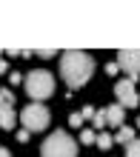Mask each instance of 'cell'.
<instances>
[{"instance_id": "obj_23", "label": "cell", "mask_w": 140, "mask_h": 157, "mask_svg": "<svg viewBox=\"0 0 140 157\" xmlns=\"http://www.w3.org/2000/svg\"><path fill=\"white\" fill-rule=\"evenodd\" d=\"M137 128H140V120H137Z\"/></svg>"}, {"instance_id": "obj_14", "label": "cell", "mask_w": 140, "mask_h": 157, "mask_svg": "<svg viewBox=\"0 0 140 157\" xmlns=\"http://www.w3.org/2000/svg\"><path fill=\"white\" fill-rule=\"evenodd\" d=\"M69 126H72V128H80V132H83V114H80V112L69 114Z\"/></svg>"}, {"instance_id": "obj_15", "label": "cell", "mask_w": 140, "mask_h": 157, "mask_svg": "<svg viewBox=\"0 0 140 157\" xmlns=\"http://www.w3.org/2000/svg\"><path fill=\"white\" fill-rule=\"evenodd\" d=\"M126 157H140V140H132L126 146Z\"/></svg>"}, {"instance_id": "obj_16", "label": "cell", "mask_w": 140, "mask_h": 157, "mask_svg": "<svg viewBox=\"0 0 140 157\" xmlns=\"http://www.w3.org/2000/svg\"><path fill=\"white\" fill-rule=\"evenodd\" d=\"M34 54H37V57H40V60H52L54 54H57V49H37Z\"/></svg>"}, {"instance_id": "obj_8", "label": "cell", "mask_w": 140, "mask_h": 157, "mask_svg": "<svg viewBox=\"0 0 140 157\" xmlns=\"http://www.w3.org/2000/svg\"><path fill=\"white\" fill-rule=\"evenodd\" d=\"M17 126V114L12 106H3L0 103V128H6V132H12V128Z\"/></svg>"}, {"instance_id": "obj_12", "label": "cell", "mask_w": 140, "mask_h": 157, "mask_svg": "<svg viewBox=\"0 0 140 157\" xmlns=\"http://www.w3.org/2000/svg\"><path fill=\"white\" fill-rule=\"evenodd\" d=\"M95 132H103V128L109 126V120H106V109H97V114H95Z\"/></svg>"}, {"instance_id": "obj_17", "label": "cell", "mask_w": 140, "mask_h": 157, "mask_svg": "<svg viewBox=\"0 0 140 157\" xmlns=\"http://www.w3.org/2000/svg\"><path fill=\"white\" fill-rule=\"evenodd\" d=\"M23 80H26V75H20V71H12V75H9V83H12V86H20Z\"/></svg>"}, {"instance_id": "obj_9", "label": "cell", "mask_w": 140, "mask_h": 157, "mask_svg": "<svg viewBox=\"0 0 140 157\" xmlns=\"http://www.w3.org/2000/svg\"><path fill=\"white\" fill-rule=\"evenodd\" d=\"M132 140H137V132L132 126H120L117 128V134H115V143H123V146H129Z\"/></svg>"}, {"instance_id": "obj_5", "label": "cell", "mask_w": 140, "mask_h": 157, "mask_svg": "<svg viewBox=\"0 0 140 157\" xmlns=\"http://www.w3.org/2000/svg\"><path fill=\"white\" fill-rule=\"evenodd\" d=\"M115 97H117V103L123 106V109H137V106H140V94H137L132 77L115 83Z\"/></svg>"}, {"instance_id": "obj_19", "label": "cell", "mask_w": 140, "mask_h": 157, "mask_svg": "<svg viewBox=\"0 0 140 157\" xmlns=\"http://www.w3.org/2000/svg\"><path fill=\"white\" fill-rule=\"evenodd\" d=\"M117 71H120V63H117V60H115V63H106V75H111V77H115Z\"/></svg>"}, {"instance_id": "obj_11", "label": "cell", "mask_w": 140, "mask_h": 157, "mask_svg": "<svg viewBox=\"0 0 140 157\" xmlns=\"http://www.w3.org/2000/svg\"><path fill=\"white\" fill-rule=\"evenodd\" d=\"M97 134L100 132H95V128H83V132H80V143L83 146H95L97 143Z\"/></svg>"}, {"instance_id": "obj_4", "label": "cell", "mask_w": 140, "mask_h": 157, "mask_svg": "<svg viewBox=\"0 0 140 157\" xmlns=\"http://www.w3.org/2000/svg\"><path fill=\"white\" fill-rule=\"evenodd\" d=\"M20 120L29 132H46L52 123V114L43 103H26V109L20 112Z\"/></svg>"}, {"instance_id": "obj_7", "label": "cell", "mask_w": 140, "mask_h": 157, "mask_svg": "<svg viewBox=\"0 0 140 157\" xmlns=\"http://www.w3.org/2000/svg\"><path fill=\"white\" fill-rule=\"evenodd\" d=\"M106 120H109V126L111 128H120V126H126L123 120H126V109L115 103V106H106Z\"/></svg>"}, {"instance_id": "obj_6", "label": "cell", "mask_w": 140, "mask_h": 157, "mask_svg": "<svg viewBox=\"0 0 140 157\" xmlns=\"http://www.w3.org/2000/svg\"><path fill=\"white\" fill-rule=\"evenodd\" d=\"M117 63H120V69H123L132 80L140 77V49H120Z\"/></svg>"}, {"instance_id": "obj_2", "label": "cell", "mask_w": 140, "mask_h": 157, "mask_svg": "<svg viewBox=\"0 0 140 157\" xmlns=\"http://www.w3.org/2000/svg\"><path fill=\"white\" fill-rule=\"evenodd\" d=\"M23 89H26V94H29L32 103H43L46 97L54 94V77H52V71L32 69L29 75H26V80H23Z\"/></svg>"}, {"instance_id": "obj_20", "label": "cell", "mask_w": 140, "mask_h": 157, "mask_svg": "<svg viewBox=\"0 0 140 157\" xmlns=\"http://www.w3.org/2000/svg\"><path fill=\"white\" fill-rule=\"evenodd\" d=\"M14 137H17V143H29V137H32V132H29V128H26V132H17Z\"/></svg>"}, {"instance_id": "obj_22", "label": "cell", "mask_w": 140, "mask_h": 157, "mask_svg": "<svg viewBox=\"0 0 140 157\" xmlns=\"http://www.w3.org/2000/svg\"><path fill=\"white\" fill-rule=\"evenodd\" d=\"M0 157H12V151H9L6 146H0Z\"/></svg>"}, {"instance_id": "obj_13", "label": "cell", "mask_w": 140, "mask_h": 157, "mask_svg": "<svg viewBox=\"0 0 140 157\" xmlns=\"http://www.w3.org/2000/svg\"><path fill=\"white\" fill-rule=\"evenodd\" d=\"M0 103H3V106H14V91L12 89H0Z\"/></svg>"}, {"instance_id": "obj_10", "label": "cell", "mask_w": 140, "mask_h": 157, "mask_svg": "<svg viewBox=\"0 0 140 157\" xmlns=\"http://www.w3.org/2000/svg\"><path fill=\"white\" fill-rule=\"evenodd\" d=\"M111 146H115V134L100 132V134H97V149H100V151H109Z\"/></svg>"}, {"instance_id": "obj_21", "label": "cell", "mask_w": 140, "mask_h": 157, "mask_svg": "<svg viewBox=\"0 0 140 157\" xmlns=\"http://www.w3.org/2000/svg\"><path fill=\"white\" fill-rule=\"evenodd\" d=\"M6 69H9V63H6L3 57H0V75H6Z\"/></svg>"}, {"instance_id": "obj_3", "label": "cell", "mask_w": 140, "mask_h": 157, "mask_svg": "<svg viewBox=\"0 0 140 157\" xmlns=\"http://www.w3.org/2000/svg\"><path fill=\"white\" fill-rule=\"evenodd\" d=\"M40 157H77V146L69 132H52L40 143Z\"/></svg>"}, {"instance_id": "obj_1", "label": "cell", "mask_w": 140, "mask_h": 157, "mask_svg": "<svg viewBox=\"0 0 140 157\" xmlns=\"http://www.w3.org/2000/svg\"><path fill=\"white\" fill-rule=\"evenodd\" d=\"M95 75V57L83 49H72L60 54V77L66 80V86H72V91L83 89Z\"/></svg>"}, {"instance_id": "obj_18", "label": "cell", "mask_w": 140, "mask_h": 157, "mask_svg": "<svg viewBox=\"0 0 140 157\" xmlns=\"http://www.w3.org/2000/svg\"><path fill=\"white\" fill-rule=\"evenodd\" d=\"M80 114H83V120H95L97 112H95V106H83V112H80Z\"/></svg>"}]
</instances>
